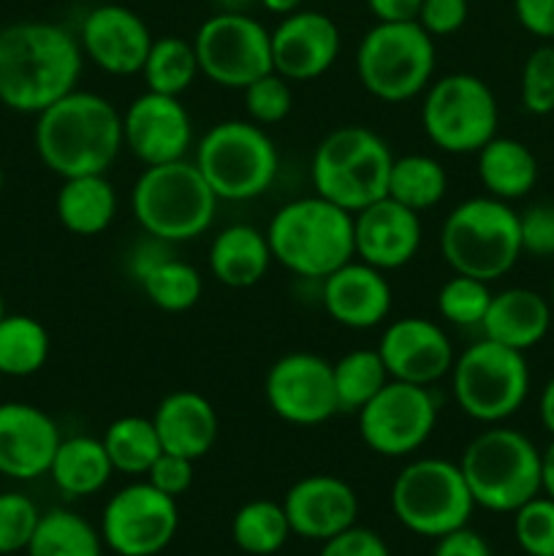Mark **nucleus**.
<instances>
[{
    "instance_id": "obj_1",
    "label": "nucleus",
    "mask_w": 554,
    "mask_h": 556,
    "mask_svg": "<svg viewBox=\"0 0 554 556\" xmlns=\"http://www.w3.org/2000/svg\"><path fill=\"white\" fill-rule=\"evenodd\" d=\"M85 54L63 25L41 20L0 27V103L16 114H41L76 90Z\"/></svg>"
},
{
    "instance_id": "obj_2",
    "label": "nucleus",
    "mask_w": 554,
    "mask_h": 556,
    "mask_svg": "<svg viewBox=\"0 0 554 556\" xmlns=\"http://www.w3.org/2000/svg\"><path fill=\"white\" fill-rule=\"evenodd\" d=\"M36 155L60 179L106 174L117 161L123 141V112L98 92H68L36 114Z\"/></svg>"
},
{
    "instance_id": "obj_3",
    "label": "nucleus",
    "mask_w": 554,
    "mask_h": 556,
    "mask_svg": "<svg viewBox=\"0 0 554 556\" xmlns=\"http://www.w3.org/2000/svg\"><path fill=\"white\" fill-rule=\"evenodd\" d=\"M266 239L272 258L304 280H324L356 258L353 212L318 193L282 204L266 226Z\"/></svg>"
},
{
    "instance_id": "obj_4",
    "label": "nucleus",
    "mask_w": 554,
    "mask_h": 556,
    "mask_svg": "<svg viewBox=\"0 0 554 556\" xmlns=\"http://www.w3.org/2000/svg\"><path fill=\"white\" fill-rule=\"evenodd\" d=\"M221 199L193 161L144 166L130 190V212L150 237L168 244L190 242L215 223Z\"/></svg>"
},
{
    "instance_id": "obj_5",
    "label": "nucleus",
    "mask_w": 554,
    "mask_h": 556,
    "mask_svg": "<svg viewBox=\"0 0 554 556\" xmlns=\"http://www.w3.org/2000/svg\"><path fill=\"white\" fill-rule=\"evenodd\" d=\"M440 255L454 275L500 280L521 258L519 212L492 195L465 199L440 226Z\"/></svg>"
},
{
    "instance_id": "obj_6",
    "label": "nucleus",
    "mask_w": 554,
    "mask_h": 556,
    "mask_svg": "<svg viewBox=\"0 0 554 556\" xmlns=\"http://www.w3.org/2000/svg\"><path fill=\"white\" fill-rule=\"evenodd\" d=\"M476 508L514 514L541 494V451L519 429L505 424L478 432L459 459Z\"/></svg>"
},
{
    "instance_id": "obj_7",
    "label": "nucleus",
    "mask_w": 554,
    "mask_h": 556,
    "mask_svg": "<svg viewBox=\"0 0 554 556\" xmlns=\"http://www.w3.org/2000/svg\"><path fill=\"white\" fill-rule=\"evenodd\" d=\"M391 163L394 152L383 136L364 125H340L315 147L310 179L320 199L358 212L389 193Z\"/></svg>"
},
{
    "instance_id": "obj_8",
    "label": "nucleus",
    "mask_w": 554,
    "mask_h": 556,
    "mask_svg": "<svg viewBox=\"0 0 554 556\" xmlns=\"http://www.w3.org/2000/svg\"><path fill=\"white\" fill-rule=\"evenodd\" d=\"M193 163L221 201L261 199L280 174V152L264 125L223 119L193 147Z\"/></svg>"
},
{
    "instance_id": "obj_9",
    "label": "nucleus",
    "mask_w": 554,
    "mask_h": 556,
    "mask_svg": "<svg viewBox=\"0 0 554 556\" xmlns=\"http://www.w3.org/2000/svg\"><path fill=\"white\" fill-rule=\"evenodd\" d=\"M438 49L418 22H375L356 47V76L383 103L424 96L435 79Z\"/></svg>"
},
{
    "instance_id": "obj_10",
    "label": "nucleus",
    "mask_w": 554,
    "mask_h": 556,
    "mask_svg": "<svg viewBox=\"0 0 554 556\" xmlns=\"http://www.w3.org/2000/svg\"><path fill=\"white\" fill-rule=\"evenodd\" d=\"M456 407L483 427L505 424L530 396V367L521 351L476 340L454 358L449 372Z\"/></svg>"
},
{
    "instance_id": "obj_11",
    "label": "nucleus",
    "mask_w": 554,
    "mask_h": 556,
    "mask_svg": "<svg viewBox=\"0 0 554 556\" xmlns=\"http://www.w3.org/2000/svg\"><path fill=\"white\" fill-rule=\"evenodd\" d=\"M391 510L407 532L438 541L470 521L476 500L459 462L424 456L396 472L391 483Z\"/></svg>"
},
{
    "instance_id": "obj_12",
    "label": "nucleus",
    "mask_w": 554,
    "mask_h": 556,
    "mask_svg": "<svg viewBox=\"0 0 554 556\" xmlns=\"http://www.w3.org/2000/svg\"><path fill=\"white\" fill-rule=\"evenodd\" d=\"M500 106L492 87L476 74H445L421 96L424 136L449 155H476L498 136Z\"/></svg>"
},
{
    "instance_id": "obj_13",
    "label": "nucleus",
    "mask_w": 554,
    "mask_h": 556,
    "mask_svg": "<svg viewBox=\"0 0 554 556\" xmlns=\"http://www.w3.org/2000/svg\"><path fill=\"white\" fill-rule=\"evenodd\" d=\"M201 76L226 90H244L269 74L272 30L253 14H212L190 38Z\"/></svg>"
},
{
    "instance_id": "obj_14",
    "label": "nucleus",
    "mask_w": 554,
    "mask_h": 556,
    "mask_svg": "<svg viewBox=\"0 0 554 556\" xmlns=\"http://www.w3.org/2000/svg\"><path fill=\"white\" fill-rule=\"evenodd\" d=\"M438 413V400L429 386L389 380L356 413L358 434L373 454L386 459H405L432 438Z\"/></svg>"
},
{
    "instance_id": "obj_15",
    "label": "nucleus",
    "mask_w": 554,
    "mask_h": 556,
    "mask_svg": "<svg viewBox=\"0 0 554 556\" xmlns=\"http://www.w3.org/2000/svg\"><path fill=\"white\" fill-rule=\"evenodd\" d=\"M177 530V500L158 492L150 481L128 483L103 505V546L117 556H155L166 552Z\"/></svg>"
},
{
    "instance_id": "obj_16",
    "label": "nucleus",
    "mask_w": 554,
    "mask_h": 556,
    "mask_svg": "<svg viewBox=\"0 0 554 556\" xmlns=\"http://www.w3.org/2000/svg\"><path fill=\"white\" fill-rule=\"evenodd\" d=\"M264 400L280 421L318 427L340 413L331 362L315 353H286L264 378Z\"/></svg>"
},
{
    "instance_id": "obj_17",
    "label": "nucleus",
    "mask_w": 554,
    "mask_h": 556,
    "mask_svg": "<svg viewBox=\"0 0 554 556\" xmlns=\"http://www.w3.org/2000/svg\"><path fill=\"white\" fill-rule=\"evenodd\" d=\"M123 141L144 166L185 161L193 150V117L177 96L144 90L123 112Z\"/></svg>"
},
{
    "instance_id": "obj_18",
    "label": "nucleus",
    "mask_w": 554,
    "mask_h": 556,
    "mask_svg": "<svg viewBox=\"0 0 554 556\" xmlns=\"http://www.w3.org/2000/svg\"><path fill=\"white\" fill-rule=\"evenodd\" d=\"M76 38L81 54L109 76L141 74L155 41L150 25L134 9L119 3H101L87 11Z\"/></svg>"
},
{
    "instance_id": "obj_19",
    "label": "nucleus",
    "mask_w": 554,
    "mask_h": 556,
    "mask_svg": "<svg viewBox=\"0 0 554 556\" xmlns=\"http://www.w3.org/2000/svg\"><path fill=\"white\" fill-rule=\"evenodd\" d=\"M378 353L391 380L416 386H435L449 378L456 358L443 326L418 315L391 320L380 334Z\"/></svg>"
},
{
    "instance_id": "obj_20",
    "label": "nucleus",
    "mask_w": 554,
    "mask_h": 556,
    "mask_svg": "<svg viewBox=\"0 0 554 556\" xmlns=\"http://www.w3.org/2000/svg\"><path fill=\"white\" fill-rule=\"evenodd\" d=\"M340 47V27L329 14L299 9L272 30V68L288 81H313L337 63Z\"/></svg>"
},
{
    "instance_id": "obj_21",
    "label": "nucleus",
    "mask_w": 554,
    "mask_h": 556,
    "mask_svg": "<svg viewBox=\"0 0 554 556\" xmlns=\"http://www.w3.org/2000/svg\"><path fill=\"white\" fill-rule=\"evenodd\" d=\"M421 215L389 195L353 212L356 258L380 271H394L411 264L421 250Z\"/></svg>"
},
{
    "instance_id": "obj_22",
    "label": "nucleus",
    "mask_w": 554,
    "mask_h": 556,
    "mask_svg": "<svg viewBox=\"0 0 554 556\" xmlns=\"http://www.w3.org/2000/svg\"><path fill=\"white\" fill-rule=\"evenodd\" d=\"M54 418L30 402L0 405V476L11 481H36L49 476L60 445Z\"/></svg>"
},
{
    "instance_id": "obj_23",
    "label": "nucleus",
    "mask_w": 554,
    "mask_h": 556,
    "mask_svg": "<svg viewBox=\"0 0 554 556\" xmlns=\"http://www.w3.org/2000/svg\"><path fill=\"white\" fill-rule=\"evenodd\" d=\"M293 535L304 541H329L351 530L358 519V497L348 481L326 472L304 476L282 500Z\"/></svg>"
},
{
    "instance_id": "obj_24",
    "label": "nucleus",
    "mask_w": 554,
    "mask_h": 556,
    "mask_svg": "<svg viewBox=\"0 0 554 556\" xmlns=\"http://www.w3.org/2000/svg\"><path fill=\"white\" fill-rule=\"evenodd\" d=\"M320 304L337 326L364 331L389 318L394 293L386 271L353 258L320 280Z\"/></svg>"
},
{
    "instance_id": "obj_25",
    "label": "nucleus",
    "mask_w": 554,
    "mask_h": 556,
    "mask_svg": "<svg viewBox=\"0 0 554 556\" xmlns=\"http://www.w3.org/2000/svg\"><path fill=\"white\" fill-rule=\"evenodd\" d=\"M152 424H155L163 451L185 456L190 462L210 454L221 432L215 405L204 394L185 389L172 391L158 402Z\"/></svg>"
},
{
    "instance_id": "obj_26",
    "label": "nucleus",
    "mask_w": 554,
    "mask_h": 556,
    "mask_svg": "<svg viewBox=\"0 0 554 556\" xmlns=\"http://www.w3.org/2000/svg\"><path fill=\"white\" fill-rule=\"evenodd\" d=\"M554 320L552 302L532 288H505L492 293L481 334L505 348L527 353L541 345Z\"/></svg>"
},
{
    "instance_id": "obj_27",
    "label": "nucleus",
    "mask_w": 554,
    "mask_h": 556,
    "mask_svg": "<svg viewBox=\"0 0 554 556\" xmlns=\"http://www.w3.org/2000/svg\"><path fill=\"white\" fill-rule=\"evenodd\" d=\"M210 271L226 288H253L272 266V248L266 231L250 223H234L215 233L210 244Z\"/></svg>"
},
{
    "instance_id": "obj_28",
    "label": "nucleus",
    "mask_w": 554,
    "mask_h": 556,
    "mask_svg": "<svg viewBox=\"0 0 554 556\" xmlns=\"http://www.w3.org/2000/svg\"><path fill=\"white\" fill-rule=\"evenodd\" d=\"M476 172L487 195L500 201H519L538 182V157L525 141L494 136L476 152Z\"/></svg>"
},
{
    "instance_id": "obj_29",
    "label": "nucleus",
    "mask_w": 554,
    "mask_h": 556,
    "mask_svg": "<svg viewBox=\"0 0 554 556\" xmlns=\"http://www.w3.org/2000/svg\"><path fill=\"white\" fill-rule=\"evenodd\" d=\"M117 190L106 174H81L63 179L54 199L60 226L76 237H98L117 217Z\"/></svg>"
},
{
    "instance_id": "obj_30",
    "label": "nucleus",
    "mask_w": 554,
    "mask_h": 556,
    "mask_svg": "<svg viewBox=\"0 0 554 556\" xmlns=\"http://www.w3.org/2000/svg\"><path fill=\"white\" fill-rule=\"evenodd\" d=\"M112 476L114 467L103 448V440L90 434L60 440L49 467V478L65 497H92L112 481Z\"/></svg>"
},
{
    "instance_id": "obj_31",
    "label": "nucleus",
    "mask_w": 554,
    "mask_h": 556,
    "mask_svg": "<svg viewBox=\"0 0 554 556\" xmlns=\"http://www.w3.org/2000/svg\"><path fill=\"white\" fill-rule=\"evenodd\" d=\"M449 193V172L443 163L424 152L394 157L389 174V199L400 201L413 212H429Z\"/></svg>"
},
{
    "instance_id": "obj_32",
    "label": "nucleus",
    "mask_w": 554,
    "mask_h": 556,
    "mask_svg": "<svg viewBox=\"0 0 554 556\" xmlns=\"http://www.w3.org/2000/svg\"><path fill=\"white\" fill-rule=\"evenodd\" d=\"M27 556H103L101 530L68 508L41 514Z\"/></svg>"
},
{
    "instance_id": "obj_33",
    "label": "nucleus",
    "mask_w": 554,
    "mask_h": 556,
    "mask_svg": "<svg viewBox=\"0 0 554 556\" xmlns=\"http://www.w3.org/2000/svg\"><path fill=\"white\" fill-rule=\"evenodd\" d=\"M101 440L109 459H112L114 472H123L130 478L147 476L158 456L163 454L155 424L144 416L117 418V421L109 424Z\"/></svg>"
},
{
    "instance_id": "obj_34",
    "label": "nucleus",
    "mask_w": 554,
    "mask_h": 556,
    "mask_svg": "<svg viewBox=\"0 0 554 556\" xmlns=\"http://www.w3.org/2000/svg\"><path fill=\"white\" fill-rule=\"evenodd\" d=\"M49 331L30 315L5 313L0 320V375L30 378L41 372L49 358Z\"/></svg>"
},
{
    "instance_id": "obj_35",
    "label": "nucleus",
    "mask_w": 554,
    "mask_h": 556,
    "mask_svg": "<svg viewBox=\"0 0 554 556\" xmlns=\"http://www.w3.org/2000/svg\"><path fill=\"white\" fill-rule=\"evenodd\" d=\"M199 76L201 68L193 41L182 36H161L152 41L144 68H141L147 90L179 98L193 87Z\"/></svg>"
},
{
    "instance_id": "obj_36",
    "label": "nucleus",
    "mask_w": 554,
    "mask_h": 556,
    "mask_svg": "<svg viewBox=\"0 0 554 556\" xmlns=\"http://www.w3.org/2000/svg\"><path fill=\"white\" fill-rule=\"evenodd\" d=\"M291 535L286 508L275 500H250L231 519V541L250 556L277 554Z\"/></svg>"
},
{
    "instance_id": "obj_37",
    "label": "nucleus",
    "mask_w": 554,
    "mask_h": 556,
    "mask_svg": "<svg viewBox=\"0 0 554 556\" xmlns=\"http://www.w3.org/2000/svg\"><path fill=\"white\" fill-rule=\"evenodd\" d=\"M136 282L141 286L144 296L163 313H188L201 302V293H204V280H201L199 269L172 253L152 264Z\"/></svg>"
},
{
    "instance_id": "obj_38",
    "label": "nucleus",
    "mask_w": 554,
    "mask_h": 556,
    "mask_svg": "<svg viewBox=\"0 0 554 556\" xmlns=\"http://www.w3.org/2000/svg\"><path fill=\"white\" fill-rule=\"evenodd\" d=\"M331 375L340 413H358L391 380L378 348L348 351L331 364Z\"/></svg>"
},
{
    "instance_id": "obj_39",
    "label": "nucleus",
    "mask_w": 554,
    "mask_h": 556,
    "mask_svg": "<svg viewBox=\"0 0 554 556\" xmlns=\"http://www.w3.org/2000/svg\"><path fill=\"white\" fill-rule=\"evenodd\" d=\"M489 302H492L489 282L467 275L449 277L438 291L440 318L456 329H481Z\"/></svg>"
},
{
    "instance_id": "obj_40",
    "label": "nucleus",
    "mask_w": 554,
    "mask_h": 556,
    "mask_svg": "<svg viewBox=\"0 0 554 556\" xmlns=\"http://www.w3.org/2000/svg\"><path fill=\"white\" fill-rule=\"evenodd\" d=\"M519 96L521 106L536 117L554 114V41H543L527 54L521 65Z\"/></svg>"
},
{
    "instance_id": "obj_41",
    "label": "nucleus",
    "mask_w": 554,
    "mask_h": 556,
    "mask_svg": "<svg viewBox=\"0 0 554 556\" xmlns=\"http://www.w3.org/2000/svg\"><path fill=\"white\" fill-rule=\"evenodd\" d=\"M514 538L525 556H554V500L541 492L514 510Z\"/></svg>"
},
{
    "instance_id": "obj_42",
    "label": "nucleus",
    "mask_w": 554,
    "mask_h": 556,
    "mask_svg": "<svg viewBox=\"0 0 554 556\" xmlns=\"http://www.w3.org/2000/svg\"><path fill=\"white\" fill-rule=\"evenodd\" d=\"M244 112L248 119H253L255 125H277L291 114L293 109V90L291 81L286 76H280L277 71H269L261 79H255L253 85L244 87Z\"/></svg>"
},
{
    "instance_id": "obj_43",
    "label": "nucleus",
    "mask_w": 554,
    "mask_h": 556,
    "mask_svg": "<svg viewBox=\"0 0 554 556\" xmlns=\"http://www.w3.org/2000/svg\"><path fill=\"white\" fill-rule=\"evenodd\" d=\"M38 519H41V510H38V505L27 494H0V554L9 556L27 552Z\"/></svg>"
},
{
    "instance_id": "obj_44",
    "label": "nucleus",
    "mask_w": 554,
    "mask_h": 556,
    "mask_svg": "<svg viewBox=\"0 0 554 556\" xmlns=\"http://www.w3.org/2000/svg\"><path fill=\"white\" fill-rule=\"evenodd\" d=\"M519 237L521 255L532 258H554V204L541 201V204L527 206L519 212Z\"/></svg>"
},
{
    "instance_id": "obj_45",
    "label": "nucleus",
    "mask_w": 554,
    "mask_h": 556,
    "mask_svg": "<svg viewBox=\"0 0 554 556\" xmlns=\"http://www.w3.org/2000/svg\"><path fill=\"white\" fill-rule=\"evenodd\" d=\"M470 16V0H421L416 22L432 38L454 36Z\"/></svg>"
},
{
    "instance_id": "obj_46",
    "label": "nucleus",
    "mask_w": 554,
    "mask_h": 556,
    "mask_svg": "<svg viewBox=\"0 0 554 556\" xmlns=\"http://www.w3.org/2000/svg\"><path fill=\"white\" fill-rule=\"evenodd\" d=\"M144 478L158 489V492L177 500L193 486V462L185 459V456L166 454V451H163Z\"/></svg>"
},
{
    "instance_id": "obj_47",
    "label": "nucleus",
    "mask_w": 554,
    "mask_h": 556,
    "mask_svg": "<svg viewBox=\"0 0 554 556\" xmlns=\"http://www.w3.org/2000/svg\"><path fill=\"white\" fill-rule=\"evenodd\" d=\"M318 556H391V552L378 532L353 525L351 530L320 543Z\"/></svg>"
},
{
    "instance_id": "obj_48",
    "label": "nucleus",
    "mask_w": 554,
    "mask_h": 556,
    "mask_svg": "<svg viewBox=\"0 0 554 556\" xmlns=\"http://www.w3.org/2000/svg\"><path fill=\"white\" fill-rule=\"evenodd\" d=\"M514 16L530 36L554 41V0H514Z\"/></svg>"
},
{
    "instance_id": "obj_49",
    "label": "nucleus",
    "mask_w": 554,
    "mask_h": 556,
    "mask_svg": "<svg viewBox=\"0 0 554 556\" xmlns=\"http://www.w3.org/2000/svg\"><path fill=\"white\" fill-rule=\"evenodd\" d=\"M432 556H492L487 538L481 532L470 530V527H459V530L449 532V535L438 538Z\"/></svg>"
},
{
    "instance_id": "obj_50",
    "label": "nucleus",
    "mask_w": 554,
    "mask_h": 556,
    "mask_svg": "<svg viewBox=\"0 0 554 556\" xmlns=\"http://www.w3.org/2000/svg\"><path fill=\"white\" fill-rule=\"evenodd\" d=\"M375 22H416L421 0H364Z\"/></svg>"
},
{
    "instance_id": "obj_51",
    "label": "nucleus",
    "mask_w": 554,
    "mask_h": 556,
    "mask_svg": "<svg viewBox=\"0 0 554 556\" xmlns=\"http://www.w3.org/2000/svg\"><path fill=\"white\" fill-rule=\"evenodd\" d=\"M538 418H541L543 429L554 438V375L546 380L541 396H538Z\"/></svg>"
},
{
    "instance_id": "obj_52",
    "label": "nucleus",
    "mask_w": 554,
    "mask_h": 556,
    "mask_svg": "<svg viewBox=\"0 0 554 556\" xmlns=\"http://www.w3.org/2000/svg\"><path fill=\"white\" fill-rule=\"evenodd\" d=\"M541 492L554 500V438L541 451Z\"/></svg>"
},
{
    "instance_id": "obj_53",
    "label": "nucleus",
    "mask_w": 554,
    "mask_h": 556,
    "mask_svg": "<svg viewBox=\"0 0 554 556\" xmlns=\"http://www.w3.org/2000/svg\"><path fill=\"white\" fill-rule=\"evenodd\" d=\"M212 14H253L259 0H210Z\"/></svg>"
},
{
    "instance_id": "obj_54",
    "label": "nucleus",
    "mask_w": 554,
    "mask_h": 556,
    "mask_svg": "<svg viewBox=\"0 0 554 556\" xmlns=\"http://www.w3.org/2000/svg\"><path fill=\"white\" fill-rule=\"evenodd\" d=\"M259 5L275 16H288L293 11L304 9V0H259Z\"/></svg>"
},
{
    "instance_id": "obj_55",
    "label": "nucleus",
    "mask_w": 554,
    "mask_h": 556,
    "mask_svg": "<svg viewBox=\"0 0 554 556\" xmlns=\"http://www.w3.org/2000/svg\"><path fill=\"white\" fill-rule=\"evenodd\" d=\"M5 318V299H3V293H0V320Z\"/></svg>"
},
{
    "instance_id": "obj_56",
    "label": "nucleus",
    "mask_w": 554,
    "mask_h": 556,
    "mask_svg": "<svg viewBox=\"0 0 554 556\" xmlns=\"http://www.w3.org/2000/svg\"><path fill=\"white\" fill-rule=\"evenodd\" d=\"M3 182H5V177H3V166H0V193H3Z\"/></svg>"
},
{
    "instance_id": "obj_57",
    "label": "nucleus",
    "mask_w": 554,
    "mask_h": 556,
    "mask_svg": "<svg viewBox=\"0 0 554 556\" xmlns=\"http://www.w3.org/2000/svg\"><path fill=\"white\" fill-rule=\"evenodd\" d=\"M549 302H552V309H554V280H552V293H549Z\"/></svg>"
}]
</instances>
